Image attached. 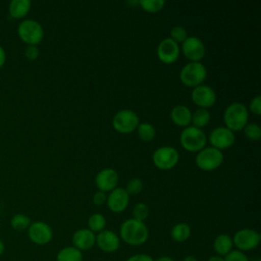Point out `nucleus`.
Listing matches in <instances>:
<instances>
[{
    "mask_svg": "<svg viewBox=\"0 0 261 261\" xmlns=\"http://www.w3.org/2000/svg\"><path fill=\"white\" fill-rule=\"evenodd\" d=\"M156 52L161 62L171 64L175 62L179 56V46L172 39L165 38L158 44Z\"/></svg>",
    "mask_w": 261,
    "mask_h": 261,
    "instance_id": "4468645a",
    "label": "nucleus"
},
{
    "mask_svg": "<svg viewBox=\"0 0 261 261\" xmlns=\"http://www.w3.org/2000/svg\"><path fill=\"white\" fill-rule=\"evenodd\" d=\"M4 251H5V245L2 242V240H0V256L4 253Z\"/></svg>",
    "mask_w": 261,
    "mask_h": 261,
    "instance_id": "79ce46f5",
    "label": "nucleus"
},
{
    "mask_svg": "<svg viewBox=\"0 0 261 261\" xmlns=\"http://www.w3.org/2000/svg\"><path fill=\"white\" fill-rule=\"evenodd\" d=\"M181 51L187 59L191 62H200L203 59L206 48L201 39L195 36L188 37L181 45Z\"/></svg>",
    "mask_w": 261,
    "mask_h": 261,
    "instance_id": "9b49d317",
    "label": "nucleus"
},
{
    "mask_svg": "<svg viewBox=\"0 0 261 261\" xmlns=\"http://www.w3.org/2000/svg\"><path fill=\"white\" fill-rule=\"evenodd\" d=\"M231 239L237 250L244 253L256 249L261 241L260 233L253 228H242L238 230Z\"/></svg>",
    "mask_w": 261,
    "mask_h": 261,
    "instance_id": "0eeeda50",
    "label": "nucleus"
},
{
    "mask_svg": "<svg viewBox=\"0 0 261 261\" xmlns=\"http://www.w3.org/2000/svg\"><path fill=\"white\" fill-rule=\"evenodd\" d=\"M223 154L220 150L213 147H205L196 155L195 163L204 171H212L217 169L223 163Z\"/></svg>",
    "mask_w": 261,
    "mask_h": 261,
    "instance_id": "20e7f679",
    "label": "nucleus"
},
{
    "mask_svg": "<svg viewBox=\"0 0 261 261\" xmlns=\"http://www.w3.org/2000/svg\"><path fill=\"white\" fill-rule=\"evenodd\" d=\"M28 236L32 243L43 246L51 242L53 231L49 224L43 221H35L30 224L28 228Z\"/></svg>",
    "mask_w": 261,
    "mask_h": 261,
    "instance_id": "9d476101",
    "label": "nucleus"
},
{
    "mask_svg": "<svg viewBox=\"0 0 261 261\" xmlns=\"http://www.w3.org/2000/svg\"><path fill=\"white\" fill-rule=\"evenodd\" d=\"M18 35L24 43L29 44V46H36L42 41L44 32L42 25L38 21L27 19L19 24Z\"/></svg>",
    "mask_w": 261,
    "mask_h": 261,
    "instance_id": "1a4fd4ad",
    "label": "nucleus"
},
{
    "mask_svg": "<svg viewBox=\"0 0 261 261\" xmlns=\"http://www.w3.org/2000/svg\"><path fill=\"white\" fill-rule=\"evenodd\" d=\"M72 244L81 252L92 249L96 244V234L89 228L77 229L72 236Z\"/></svg>",
    "mask_w": 261,
    "mask_h": 261,
    "instance_id": "a211bd4d",
    "label": "nucleus"
},
{
    "mask_svg": "<svg viewBox=\"0 0 261 261\" xmlns=\"http://www.w3.org/2000/svg\"><path fill=\"white\" fill-rule=\"evenodd\" d=\"M249 109L251 112H253L255 115H260L261 114V97L257 95L250 101Z\"/></svg>",
    "mask_w": 261,
    "mask_h": 261,
    "instance_id": "72a5a7b5",
    "label": "nucleus"
},
{
    "mask_svg": "<svg viewBox=\"0 0 261 261\" xmlns=\"http://www.w3.org/2000/svg\"><path fill=\"white\" fill-rule=\"evenodd\" d=\"M106 226V218L101 213H94L88 219V228L95 232H100L105 229Z\"/></svg>",
    "mask_w": 261,
    "mask_h": 261,
    "instance_id": "393cba45",
    "label": "nucleus"
},
{
    "mask_svg": "<svg viewBox=\"0 0 261 261\" xmlns=\"http://www.w3.org/2000/svg\"><path fill=\"white\" fill-rule=\"evenodd\" d=\"M170 236L174 242L184 243L191 236V228L187 223H176L170 230Z\"/></svg>",
    "mask_w": 261,
    "mask_h": 261,
    "instance_id": "5701e85b",
    "label": "nucleus"
},
{
    "mask_svg": "<svg viewBox=\"0 0 261 261\" xmlns=\"http://www.w3.org/2000/svg\"><path fill=\"white\" fill-rule=\"evenodd\" d=\"M95 184L99 191L111 192L118 184V173L113 168H104L97 173Z\"/></svg>",
    "mask_w": 261,
    "mask_h": 261,
    "instance_id": "dca6fc26",
    "label": "nucleus"
},
{
    "mask_svg": "<svg viewBox=\"0 0 261 261\" xmlns=\"http://www.w3.org/2000/svg\"><path fill=\"white\" fill-rule=\"evenodd\" d=\"M56 261H83V252L73 246L64 247L57 253Z\"/></svg>",
    "mask_w": 261,
    "mask_h": 261,
    "instance_id": "4be33fe9",
    "label": "nucleus"
},
{
    "mask_svg": "<svg viewBox=\"0 0 261 261\" xmlns=\"http://www.w3.org/2000/svg\"><path fill=\"white\" fill-rule=\"evenodd\" d=\"M249 112L247 107L240 102H233L229 104L223 113V120L225 127L231 132L243 130L245 125L248 123Z\"/></svg>",
    "mask_w": 261,
    "mask_h": 261,
    "instance_id": "f03ea898",
    "label": "nucleus"
},
{
    "mask_svg": "<svg viewBox=\"0 0 261 261\" xmlns=\"http://www.w3.org/2000/svg\"><path fill=\"white\" fill-rule=\"evenodd\" d=\"M232 239L226 233L218 234L213 241V249L216 255L224 257L232 250Z\"/></svg>",
    "mask_w": 261,
    "mask_h": 261,
    "instance_id": "aec40b11",
    "label": "nucleus"
},
{
    "mask_svg": "<svg viewBox=\"0 0 261 261\" xmlns=\"http://www.w3.org/2000/svg\"><path fill=\"white\" fill-rule=\"evenodd\" d=\"M223 258L224 261H250L248 256L244 252L239 250H231Z\"/></svg>",
    "mask_w": 261,
    "mask_h": 261,
    "instance_id": "473e14b6",
    "label": "nucleus"
},
{
    "mask_svg": "<svg viewBox=\"0 0 261 261\" xmlns=\"http://www.w3.org/2000/svg\"><path fill=\"white\" fill-rule=\"evenodd\" d=\"M210 112L207 109L198 108L192 113L191 122L193 123V126L201 128L206 126L210 122Z\"/></svg>",
    "mask_w": 261,
    "mask_h": 261,
    "instance_id": "b1692460",
    "label": "nucleus"
},
{
    "mask_svg": "<svg viewBox=\"0 0 261 261\" xmlns=\"http://www.w3.org/2000/svg\"><path fill=\"white\" fill-rule=\"evenodd\" d=\"M208 141L213 148H216L221 151L230 148L234 144L236 138L233 132H231L227 127L218 126L210 133Z\"/></svg>",
    "mask_w": 261,
    "mask_h": 261,
    "instance_id": "ddd939ff",
    "label": "nucleus"
},
{
    "mask_svg": "<svg viewBox=\"0 0 261 261\" xmlns=\"http://www.w3.org/2000/svg\"><path fill=\"white\" fill-rule=\"evenodd\" d=\"M10 224H11L12 228H14L15 230L21 231V230L29 228V226L31 224V219L29 216H27L24 214H15L11 218Z\"/></svg>",
    "mask_w": 261,
    "mask_h": 261,
    "instance_id": "cd10ccee",
    "label": "nucleus"
},
{
    "mask_svg": "<svg viewBox=\"0 0 261 261\" xmlns=\"http://www.w3.org/2000/svg\"><path fill=\"white\" fill-rule=\"evenodd\" d=\"M25 57L30 60H35L37 59V57L39 56V50L36 46H29L27 49H25Z\"/></svg>",
    "mask_w": 261,
    "mask_h": 261,
    "instance_id": "e433bc0d",
    "label": "nucleus"
},
{
    "mask_svg": "<svg viewBox=\"0 0 261 261\" xmlns=\"http://www.w3.org/2000/svg\"><path fill=\"white\" fill-rule=\"evenodd\" d=\"M134 219L144 221L149 216V208L145 203H138L133 209Z\"/></svg>",
    "mask_w": 261,
    "mask_h": 261,
    "instance_id": "7c9ffc66",
    "label": "nucleus"
},
{
    "mask_svg": "<svg viewBox=\"0 0 261 261\" xmlns=\"http://www.w3.org/2000/svg\"><path fill=\"white\" fill-rule=\"evenodd\" d=\"M96 245L105 253H113L120 247V238L112 230L103 229L96 236Z\"/></svg>",
    "mask_w": 261,
    "mask_h": 261,
    "instance_id": "2eb2a0df",
    "label": "nucleus"
},
{
    "mask_svg": "<svg viewBox=\"0 0 261 261\" xmlns=\"http://www.w3.org/2000/svg\"><path fill=\"white\" fill-rule=\"evenodd\" d=\"M141 7L150 13H156L163 9L165 2L163 0H141L139 1Z\"/></svg>",
    "mask_w": 261,
    "mask_h": 261,
    "instance_id": "bb28decb",
    "label": "nucleus"
},
{
    "mask_svg": "<svg viewBox=\"0 0 261 261\" xmlns=\"http://www.w3.org/2000/svg\"><path fill=\"white\" fill-rule=\"evenodd\" d=\"M137 132H138V136L140 137V139L145 142L152 141L156 136L155 127L149 122L139 123V125L137 127Z\"/></svg>",
    "mask_w": 261,
    "mask_h": 261,
    "instance_id": "a878e982",
    "label": "nucleus"
},
{
    "mask_svg": "<svg viewBox=\"0 0 261 261\" xmlns=\"http://www.w3.org/2000/svg\"><path fill=\"white\" fill-rule=\"evenodd\" d=\"M31 8L29 0H13L9 4V13L14 18H21L28 14Z\"/></svg>",
    "mask_w": 261,
    "mask_h": 261,
    "instance_id": "412c9836",
    "label": "nucleus"
},
{
    "mask_svg": "<svg viewBox=\"0 0 261 261\" xmlns=\"http://www.w3.org/2000/svg\"><path fill=\"white\" fill-rule=\"evenodd\" d=\"M207 261H224V258L221 256H218V255H212L208 258Z\"/></svg>",
    "mask_w": 261,
    "mask_h": 261,
    "instance_id": "58836bf2",
    "label": "nucleus"
},
{
    "mask_svg": "<svg viewBox=\"0 0 261 261\" xmlns=\"http://www.w3.org/2000/svg\"><path fill=\"white\" fill-rule=\"evenodd\" d=\"M191 98L194 104L199 106V108L204 109L212 107L216 102L215 91L210 86L203 84L193 88Z\"/></svg>",
    "mask_w": 261,
    "mask_h": 261,
    "instance_id": "f8f14e48",
    "label": "nucleus"
},
{
    "mask_svg": "<svg viewBox=\"0 0 261 261\" xmlns=\"http://www.w3.org/2000/svg\"><path fill=\"white\" fill-rule=\"evenodd\" d=\"M182 261H198L197 259H196V257L195 256H193V255H189V256H186L185 258H184V260Z\"/></svg>",
    "mask_w": 261,
    "mask_h": 261,
    "instance_id": "a19ab883",
    "label": "nucleus"
},
{
    "mask_svg": "<svg viewBox=\"0 0 261 261\" xmlns=\"http://www.w3.org/2000/svg\"><path fill=\"white\" fill-rule=\"evenodd\" d=\"M154 261H174V260L171 257H169V256H160V257H158Z\"/></svg>",
    "mask_w": 261,
    "mask_h": 261,
    "instance_id": "ea45409f",
    "label": "nucleus"
},
{
    "mask_svg": "<svg viewBox=\"0 0 261 261\" xmlns=\"http://www.w3.org/2000/svg\"><path fill=\"white\" fill-rule=\"evenodd\" d=\"M119 236L127 245L141 246L147 242L149 238V230L144 221L129 218L123 221L120 225Z\"/></svg>",
    "mask_w": 261,
    "mask_h": 261,
    "instance_id": "f257e3e1",
    "label": "nucleus"
},
{
    "mask_svg": "<svg viewBox=\"0 0 261 261\" xmlns=\"http://www.w3.org/2000/svg\"><path fill=\"white\" fill-rule=\"evenodd\" d=\"M129 195L122 188H115L108 195L106 202L108 208L115 213H120L124 211L128 205Z\"/></svg>",
    "mask_w": 261,
    "mask_h": 261,
    "instance_id": "f3484780",
    "label": "nucleus"
},
{
    "mask_svg": "<svg viewBox=\"0 0 261 261\" xmlns=\"http://www.w3.org/2000/svg\"><path fill=\"white\" fill-rule=\"evenodd\" d=\"M207 76L206 67L201 62H190L184 65L179 72L180 82L190 88H195L205 81Z\"/></svg>",
    "mask_w": 261,
    "mask_h": 261,
    "instance_id": "39448f33",
    "label": "nucleus"
},
{
    "mask_svg": "<svg viewBox=\"0 0 261 261\" xmlns=\"http://www.w3.org/2000/svg\"><path fill=\"white\" fill-rule=\"evenodd\" d=\"M179 141L185 150L189 152H199L205 148L207 137L201 128L191 125L181 130Z\"/></svg>",
    "mask_w": 261,
    "mask_h": 261,
    "instance_id": "7ed1b4c3",
    "label": "nucleus"
},
{
    "mask_svg": "<svg viewBox=\"0 0 261 261\" xmlns=\"http://www.w3.org/2000/svg\"><path fill=\"white\" fill-rule=\"evenodd\" d=\"M128 195H137L143 190V181L140 178L130 179L124 189Z\"/></svg>",
    "mask_w": 261,
    "mask_h": 261,
    "instance_id": "2f4dec72",
    "label": "nucleus"
},
{
    "mask_svg": "<svg viewBox=\"0 0 261 261\" xmlns=\"http://www.w3.org/2000/svg\"><path fill=\"white\" fill-rule=\"evenodd\" d=\"M106 199H107L106 194H105L104 192H101V191L96 192V193L94 194V196H93V202H94V204L97 205V206L103 205V204L106 202Z\"/></svg>",
    "mask_w": 261,
    "mask_h": 261,
    "instance_id": "f704fd0d",
    "label": "nucleus"
},
{
    "mask_svg": "<svg viewBox=\"0 0 261 261\" xmlns=\"http://www.w3.org/2000/svg\"><path fill=\"white\" fill-rule=\"evenodd\" d=\"M152 160L157 168L168 170L177 164L179 160V154L175 148L170 146H163L157 148L154 151Z\"/></svg>",
    "mask_w": 261,
    "mask_h": 261,
    "instance_id": "6e6552de",
    "label": "nucleus"
},
{
    "mask_svg": "<svg viewBox=\"0 0 261 261\" xmlns=\"http://www.w3.org/2000/svg\"><path fill=\"white\" fill-rule=\"evenodd\" d=\"M243 132L250 141H259L261 138V127L257 123H247Z\"/></svg>",
    "mask_w": 261,
    "mask_h": 261,
    "instance_id": "c85d7f7f",
    "label": "nucleus"
},
{
    "mask_svg": "<svg viewBox=\"0 0 261 261\" xmlns=\"http://www.w3.org/2000/svg\"><path fill=\"white\" fill-rule=\"evenodd\" d=\"M253 261H260V259H255V260H253Z\"/></svg>",
    "mask_w": 261,
    "mask_h": 261,
    "instance_id": "37998d69",
    "label": "nucleus"
},
{
    "mask_svg": "<svg viewBox=\"0 0 261 261\" xmlns=\"http://www.w3.org/2000/svg\"><path fill=\"white\" fill-rule=\"evenodd\" d=\"M126 261H154V259L145 253H139L130 256L129 258L126 259Z\"/></svg>",
    "mask_w": 261,
    "mask_h": 261,
    "instance_id": "c9c22d12",
    "label": "nucleus"
},
{
    "mask_svg": "<svg viewBox=\"0 0 261 261\" xmlns=\"http://www.w3.org/2000/svg\"><path fill=\"white\" fill-rule=\"evenodd\" d=\"M188 38L187 30L182 25H175L170 31V39L175 43H182Z\"/></svg>",
    "mask_w": 261,
    "mask_h": 261,
    "instance_id": "c756f323",
    "label": "nucleus"
},
{
    "mask_svg": "<svg viewBox=\"0 0 261 261\" xmlns=\"http://www.w3.org/2000/svg\"><path fill=\"white\" fill-rule=\"evenodd\" d=\"M138 114L130 109H122L116 112L112 119V126L120 134H130L139 125Z\"/></svg>",
    "mask_w": 261,
    "mask_h": 261,
    "instance_id": "423d86ee",
    "label": "nucleus"
},
{
    "mask_svg": "<svg viewBox=\"0 0 261 261\" xmlns=\"http://www.w3.org/2000/svg\"><path fill=\"white\" fill-rule=\"evenodd\" d=\"M192 112L185 105H175L170 111V118L177 126L187 127L191 123Z\"/></svg>",
    "mask_w": 261,
    "mask_h": 261,
    "instance_id": "6ab92c4d",
    "label": "nucleus"
},
{
    "mask_svg": "<svg viewBox=\"0 0 261 261\" xmlns=\"http://www.w3.org/2000/svg\"><path fill=\"white\" fill-rule=\"evenodd\" d=\"M4 62H5V52L3 48L0 46V67H2Z\"/></svg>",
    "mask_w": 261,
    "mask_h": 261,
    "instance_id": "4c0bfd02",
    "label": "nucleus"
}]
</instances>
